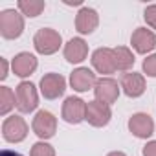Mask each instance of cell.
<instances>
[{
    "label": "cell",
    "mask_w": 156,
    "mask_h": 156,
    "mask_svg": "<svg viewBox=\"0 0 156 156\" xmlns=\"http://www.w3.org/2000/svg\"><path fill=\"white\" fill-rule=\"evenodd\" d=\"M33 46H35V51L41 55H53L62 46V37L57 30L41 28L33 35Z\"/></svg>",
    "instance_id": "obj_1"
},
{
    "label": "cell",
    "mask_w": 156,
    "mask_h": 156,
    "mask_svg": "<svg viewBox=\"0 0 156 156\" xmlns=\"http://www.w3.org/2000/svg\"><path fill=\"white\" fill-rule=\"evenodd\" d=\"M24 33V15L15 9L0 11V35L8 41L19 39Z\"/></svg>",
    "instance_id": "obj_2"
},
{
    "label": "cell",
    "mask_w": 156,
    "mask_h": 156,
    "mask_svg": "<svg viewBox=\"0 0 156 156\" xmlns=\"http://www.w3.org/2000/svg\"><path fill=\"white\" fill-rule=\"evenodd\" d=\"M17 108L22 114H30L39 107V92L31 81H20L15 88Z\"/></svg>",
    "instance_id": "obj_3"
},
{
    "label": "cell",
    "mask_w": 156,
    "mask_h": 156,
    "mask_svg": "<svg viewBox=\"0 0 156 156\" xmlns=\"http://www.w3.org/2000/svg\"><path fill=\"white\" fill-rule=\"evenodd\" d=\"M39 88H41V94L44 99H59L64 90H66V79L61 75V73H55V72H50V73H44L42 79L39 83Z\"/></svg>",
    "instance_id": "obj_4"
},
{
    "label": "cell",
    "mask_w": 156,
    "mask_h": 156,
    "mask_svg": "<svg viewBox=\"0 0 156 156\" xmlns=\"http://www.w3.org/2000/svg\"><path fill=\"white\" fill-rule=\"evenodd\" d=\"M31 129L37 134V138H41V141H46L53 138L57 132V118L48 110H39L31 121Z\"/></svg>",
    "instance_id": "obj_5"
},
{
    "label": "cell",
    "mask_w": 156,
    "mask_h": 156,
    "mask_svg": "<svg viewBox=\"0 0 156 156\" xmlns=\"http://www.w3.org/2000/svg\"><path fill=\"white\" fill-rule=\"evenodd\" d=\"M2 136L9 143H20L28 136V123L20 116H8L2 123Z\"/></svg>",
    "instance_id": "obj_6"
},
{
    "label": "cell",
    "mask_w": 156,
    "mask_h": 156,
    "mask_svg": "<svg viewBox=\"0 0 156 156\" xmlns=\"http://www.w3.org/2000/svg\"><path fill=\"white\" fill-rule=\"evenodd\" d=\"M61 116L70 125H77V123L85 121V118H87V101H83L81 98H73V96L66 98V101L62 103Z\"/></svg>",
    "instance_id": "obj_7"
},
{
    "label": "cell",
    "mask_w": 156,
    "mask_h": 156,
    "mask_svg": "<svg viewBox=\"0 0 156 156\" xmlns=\"http://www.w3.org/2000/svg\"><path fill=\"white\" fill-rule=\"evenodd\" d=\"M110 118H112V110H110V105H105L98 99L94 101H88L87 103V118L85 121H88L92 127H107L110 123Z\"/></svg>",
    "instance_id": "obj_8"
},
{
    "label": "cell",
    "mask_w": 156,
    "mask_h": 156,
    "mask_svg": "<svg viewBox=\"0 0 156 156\" xmlns=\"http://www.w3.org/2000/svg\"><path fill=\"white\" fill-rule=\"evenodd\" d=\"M119 85L116 79H112V77H101V79H98L96 83V88H94V96L98 101L105 103V105H112L118 101L119 98Z\"/></svg>",
    "instance_id": "obj_9"
},
{
    "label": "cell",
    "mask_w": 156,
    "mask_h": 156,
    "mask_svg": "<svg viewBox=\"0 0 156 156\" xmlns=\"http://www.w3.org/2000/svg\"><path fill=\"white\" fill-rule=\"evenodd\" d=\"M129 130L140 140H147L154 134V121L145 112H136L129 118Z\"/></svg>",
    "instance_id": "obj_10"
},
{
    "label": "cell",
    "mask_w": 156,
    "mask_h": 156,
    "mask_svg": "<svg viewBox=\"0 0 156 156\" xmlns=\"http://www.w3.org/2000/svg\"><path fill=\"white\" fill-rule=\"evenodd\" d=\"M96 83H98L96 73L87 66H79L70 73V85L75 92H88L96 88Z\"/></svg>",
    "instance_id": "obj_11"
},
{
    "label": "cell",
    "mask_w": 156,
    "mask_h": 156,
    "mask_svg": "<svg viewBox=\"0 0 156 156\" xmlns=\"http://www.w3.org/2000/svg\"><path fill=\"white\" fill-rule=\"evenodd\" d=\"M119 87L123 90L125 96L129 98H140L143 96L147 85H145V77L143 73H138V72H127L121 75V81H119Z\"/></svg>",
    "instance_id": "obj_12"
},
{
    "label": "cell",
    "mask_w": 156,
    "mask_h": 156,
    "mask_svg": "<svg viewBox=\"0 0 156 156\" xmlns=\"http://www.w3.org/2000/svg\"><path fill=\"white\" fill-rule=\"evenodd\" d=\"M130 44L132 48L141 53V55H147L151 53L154 48H156V35L152 30H147V28H136L130 35Z\"/></svg>",
    "instance_id": "obj_13"
},
{
    "label": "cell",
    "mask_w": 156,
    "mask_h": 156,
    "mask_svg": "<svg viewBox=\"0 0 156 156\" xmlns=\"http://www.w3.org/2000/svg\"><path fill=\"white\" fill-rule=\"evenodd\" d=\"M39 66V61L33 53L30 51H20L13 57L11 61V70L17 77H22V79H26V77H30Z\"/></svg>",
    "instance_id": "obj_14"
},
{
    "label": "cell",
    "mask_w": 156,
    "mask_h": 156,
    "mask_svg": "<svg viewBox=\"0 0 156 156\" xmlns=\"http://www.w3.org/2000/svg\"><path fill=\"white\" fill-rule=\"evenodd\" d=\"M99 26V15L92 8H81L75 15V30L81 35H90L98 30Z\"/></svg>",
    "instance_id": "obj_15"
},
{
    "label": "cell",
    "mask_w": 156,
    "mask_h": 156,
    "mask_svg": "<svg viewBox=\"0 0 156 156\" xmlns=\"http://www.w3.org/2000/svg\"><path fill=\"white\" fill-rule=\"evenodd\" d=\"M92 66L98 73L110 75L116 72V61H114V50L112 48H98L92 53Z\"/></svg>",
    "instance_id": "obj_16"
},
{
    "label": "cell",
    "mask_w": 156,
    "mask_h": 156,
    "mask_svg": "<svg viewBox=\"0 0 156 156\" xmlns=\"http://www.w3.org/2000/svg\"><path fill=\"white\" fill-rule=\"evenodd\" d=\"M62 53H64V59H66L68 62L79 64V62H83V61L88 57V44H87L85 39H81V37H73V39H70V41L64 44Z\"/></svg>",
    "instance_id": "obj_17"
},
{
    "label": "cell",
    "mask_w": 156,
    "mask_h": 156,
    "mask_svg": "<svg viewBox=\"0 0 156 156\" xmlns=\"http://www.w3.org/2000/svg\"><path fill=\"white\" fill-rule=\"evenodd\" d=\"M114 50V61H116V70L119 72H129L134 66V53L127 46H116Z\"/></svg>",
    "instance_id": "obj_18"
},
{
    "label": "cell",
    "mask_w": 156,
    "mask_h": 156,
    "mask_svg": "<svg viewBox=\"0 0 156 156\" xmlns=\"http://www.w3.org/2000/svg\"><path fill=\"white\" fill-rule=\"evenodd\" d=\"M17 8H19V11H20L24 17L35 19V17H39V15L44 11L46 2H44V0H19Z\"/></svg>",
    "instance_id": "obj_19"
},
{
    "label": "cell",
    "mask_w": 156,
    "mask_h": 156,
    "mask_svg": "<svg viewBox=\"0 0 156 156\" xmlns=\"http://www.w3.org/2000/svg\"><path fill=\"white\" fill-rule=\"evenodd\" d=\"M17 107V96L9 87H0V114L8 116L11 108Z\"/></svg>",
    "instance_id": "obj_20"
},
{
    "label": "cell",
    "mask_w": 156,
    "mask_h": 156,
    "mask_svg": "<svg viewBox=\"0 0 156 156\" xmlns=\"http://www.w3.org/2000/svg\"><path fill=\"white\" fill-rule=\"evenodd\" d=\"M30 156H55V149L46 141H37V143H33Z\"/></svg>",
    "instance_id": "obj_21"
},
{
    "label": "cell",
    "mask_w": 156,
    "mask_h": 156,
    "mask_svg": "<svg viewBox=\"0 0 156 156\" xmlns=\"http://www.w3.org/2000/svg\"><path fill=\"white\" fill-rule=\"evenodd\" d=\"M141 68H143V73H145V75L156 77V53H152V55H149L147 59H143Z\"/></svg>",
    "instance_id": "obj_22"
},
{
    "label": "cell",
    "mask_w": 156,
    "mask_h": 156,
    "mask_svg": "<svg viewBox=\"0 0 156 156\" xmlns=\"http://www.w3.org/2000/svg\"><path fill=\"white\" fill-rule=\"evenodd\" d=\"M143 19H145V22L151 30H156V4H151V6L145 8Z\"/></svg>",
    "instance_id": "obj_23"
},
{
    "label": "cell",
    "mask_w": 156,
    "mask_h": 156,
    "mask_svg": "<svg viewBox=\"0 0 156 156\" xmlns=\"http://www.w3.org/2000/svg\"><path fill=\"white\" fill-rule=\"evenodd\" d=\"M141 154L143 156H156V140L147 141L145 147H143V151H141Z\"/></svg>",
    "instance_id": "obj_24"
},
{
    "label": "cell",
    "mask_w": 156,
    "mask_h": 156,
    "mask_svg": "<svg viewBox=\"0 0 156 156\" xmlns=\"http://www.w3.org/2000/svg\"><path fill=\"white\" fill-rule=\"evenodd\" d=\"M8 77V59H4V57H0V79H6Z\"/></svg>",
    "instance_id": "obj_25"
},
{
    "label": "cell",
    "mask_w": 156,
    "mask_h": 156,
    "mask_svg": "<svg viewBox=\"0 0 156 156\" xmlns=\"http://www.w3.org/2000/svg\"><path fill=\"white\" fill-rule=\"evenodd\" d=\"M0 156H24V154H20V152H17V151H9V149H4L2 152H0Z\"/></svg>",
    "instance_id": "obj_26"
},
{
    "label": "cell",
    "mask_w": 156,
    "mask_h": 156,
    "mask_svg": "<svg viewBox=\"0 0 156 156\" xmlns=\"http://www.w3.org/2000/svg\"><path fill=\"white\" fill-rule=\"evenodd\" d=\"M107 156H127L125 152H121V151H112V152H108Z\"/></svg>",
    "instance_id": "obj_27"
}]
</instances>
